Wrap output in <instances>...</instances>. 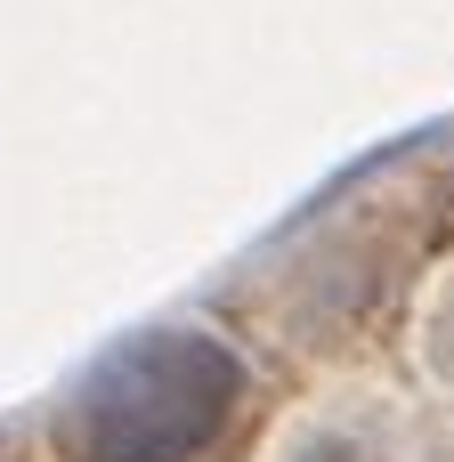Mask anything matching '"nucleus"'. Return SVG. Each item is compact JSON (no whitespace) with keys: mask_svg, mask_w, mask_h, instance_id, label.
<instances>
[{"mask_svg":"<svg viewBox=\"0 0 454 462\" xmlns=\"http://www.w3.org/2000/svg\"><path fill=\"white\" fill-rule=\"evenodd\" d=\"M244 406V365L211 333H130L57 406L65 462H187Z\"/></svg>","mask_w":454,"mask_h":462,"instance_id":"f257e3e1","label":"nucleus"}]
</instances>
